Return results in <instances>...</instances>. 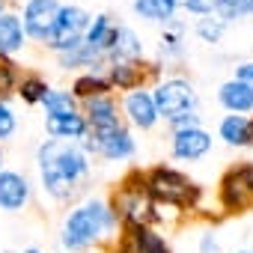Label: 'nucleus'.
<instances>
[{
	"label": "nucleus",
	"mask_w": 253,
	"mask_h": 253,
	"mask_svg": "<svg viewBox=\"0 0 253 253\" xmlns=\"http://www.w3.org/2000/svg\"><path fill=\"white\" fill-rule=\"evenodd\" d=\"M86 173H89V164L78 146L66 140H48L39 146V176L45 191L54 200H69L81 188Z\"/></svg>",
	"instance_id": "nucleus-1"
},
{
	"label": "nucleus",
	"mask_w": 253,
	"mask_h": 253,
	"mask_svg": "<svg viewBox=\"0 0 253 253\" xmlns=\"http://www.w3.org/2000/svg\"><path fill=\"white\" fill-rule=\"evenodd\" d=\"M176 3H182L188 12H197V15H211L214 0H176Z\"/></svg>",
	"instance_id": "nucleus-30"
},
{
	"label": "nucleus",
	"mask_w": 253,
	"mask_h": 253,
	"mask_svg": "<svg viewBox=\"0 0 253 253\" xmlns=\"http://www.w3.org/2000/svg\"><path fill=\"white\" fill-rule=\"evenodd\" d=\"M86 125H92V134H104L119 128V116H116V104L107 95L98 98H86Z\"/></svg>",
	"instance_id": "nucleus-11"
},
{
	"label": "nucleus",
	"mask_w": 253,
	"mask_h": 253,
	"mask_svg": "<svg viewBox=\"0 0 253 253\" xmlns=\"http://www.w3.org/2000/svg\"><path fill=\"white\" fill-rule=\"evenodd\" d=\"M214 247H217V244H214V238H211V235H206V238H203V253H209V250L214 253Z\"/></svg>",
	"instance_id": "nucleus-32"
},
{
	"label": "nucleus",
	"mask_w": 253,
	"mask_h": 253,
	"mask_svg": "<svg viewBox=\"0 0 253 253\" xmlns=\"http://www.w3.org/2000/svg\"><path fill=\"white\" fill-rule=\"evenodd\" d=\"M134 12L140 15V18H146V21H173V15H176V0H134Z\"/></svg>",
	"instance_id": "nucleus-20"
},
{
	"label": "nucleus",
	"mask_w": 253,
	"mask_h": 253,
	"mask_svg": "<svg viewBox=\"0 0 253 253\" xmlns=\"http://www.w3.org/2000/svg\"><path fill=\"white\" fill-rule=\"evenodd\" d=\"M0 15H3V0H0Z\"/></svg>",
	"instance_id": "nucleus-34"
},
{
	"label": "nucleus",
	"mask_w": 253,
	"mask_h": 253,
	"mask_svg": "<svg viewBox=\"0 0 253 253\" xmlns=\"http://www.w3.org/2000/svg\"><path fill=\"white\" fill-rule=\"evenodd\" d=\"M110 54H113V63H137V60L143 57V42L137 39V33H134V30L119 27V30H116V42H113Z\"/></svg>",
	"instance_id": "nucleus-18"
},
{
	"label": "nucleus",
	"mask_w": 253,
	"mask_h": 253,
	"mask_svg": "<svg viewBox=\"0 0 253 253\" xmlns=\"http://www.w3.org/2000/svg\"><path fill=\"white\" fill-rule=\"evenodd\" d=\"M217 98H220V104L226 110H232L238 116H244V113L253 110V86L244 84V81H226L217 89Z\"/></svg>",
	"instance_id": "nucleus-13"
},
{
	"label": "nucleus",
	"mask_w": 253,
	"mask_h": 253,
	"mask_svg": "<svg viewBox=\"0 0 253 253\" xmlns=\"http://www.w3.org/2000/svg\"><path fill=\"white\" fill-rule=\"evenodd\" d=\"M235 81H244V84H250L253 86V63H241L238 66V78Z\"/></svg>",
	"instance_id": "nucleus-31"
},
{
	"label": "nucleus",
	"mask_w": 253,
	"mask_h": 253,
	"mask_svg": "<svg viewBox=\"0 0 253 253\" xmlns=\"http://www.w3.org/2000/svg\"><path fill=\"white\" fill-rule=\"evenodd\" d=\"M84 149H86V152H98V155H104L107 161H122V158L134 155V140H131V134L119 125V128H113V131L84 137Z\"/></svg>",
	"instance_id": "nucleus-7"
},
{
	"label": "nucleus",
	"mask_w": 253,
	"mask_h": 253,
	"mask_svg": "<svg viewBox=\"0 0 253 253\" xmlns=\"http://www.w3.org/2000/svg\"><path fill=\"white\" fill-rule=\"evenodd\" d=\"M101 60H104V54H98V51H92V48L81 45L78 51H72V54H63V57H60V66H63V69H81V66L98 69V66H101Z\"/></svg>",
	"instance_id": "nucleus-23"
},
{
	"label": "nucleus",
	"mask_w": 253,
	"mask_h": 253,
	"mask_svg": "<svg viewBox=\"0 0 253 253\" xmlns=\"http://www.w3.org/2000/svg\"><path fill=\"white\" fill-rule=\"evenodd\" d=\"M18 86V69L12 60L0 57V95H9L12 89Z\"/></svg>",
	"instance_id": "nucleus-27"
},
{
	"label": "nucleus",
	"mask_w": 253,
	"mask_h": 253,
	"mask_svg": "<svg viewBox=\"0 0 253 253\" xmlns=\"http://www.w3.org/2000/svg\"><path fill=\"white\" fill-rule=\"evenodd\" d=\"M86 27H89V15L81 6H60L57 21H54V30H51V36H48L45 45L54 48V45H60V42H66L72 36H84Z\"/></svg>",
	"instance_id": "nucleus-9"
},
{
	"label": "nucleus",
	"mask_w": 253,
	"mask_h": 253,
	"mask_svg": "<svg viewBox=\"0 0 253 253\" xmlns=\"http://www.w3.org/2000/svg\"><path fill=\"white\" fill-rule=\"evenodd\" d=\"M48 116H69V113H78L75 110V95L72 92H63V89H48L45 98H42Z\"/></svg>",
	"instance_id": "nucleus-22"
},
{
	"label": "nucleus",
	"mask_w": 253,
	"mask_h": 253,
	"mask_svg": "<svg viewBox=\"0 0 253 253\" xmlns=\"http://www.w3.org/2000/svg\"><path fill=\"white\" fill-rule=\"evenodd\" d=\"M45 128L54 140H81V137H86L89 125L81 113H69V116H48Z\"/></svg>",
	"instance_id": "nucleus-14"
},
{
	"label": "nucleus",
	"mask_w": 253,
	"mask_h": 253,
	"mask_svg": "<svg viewBox=\"0 0 253 253\" xmlns=\"http://www.w3.org/2000/svg\"><path fill=\"white\" fill-rule=\"evenodd\" d=\"M116 30H119V27L110 24V15H95V21L86 27L84 45L92 48V51H98V54H104V51L113 48V42H116Z\"/></svg>",
	"instance_id": "nucleus-15"
},
{
	"label": "nucleus",
	"mask_w": 253,
	"mask_h": 253,
	"mask_svg": "<svg viewBox=\"0 0 253 253\" xmlns=\"http://www.w3.org/2000/svg\"><path fill=\"white\" fill-rule=\"evenodd\" d=\"M238 253H247V250H238Z\"/></svg>",
	"instance_id": "nucleus-36"
},
{
	"label": "nucleus",
	"mask_w": 253,
	"mask_h": 253,
	"mask_svg": "<svg viewBox=\"0 0 253 253\" xmlns=\"http://www.w3.org/2000/svg\"><path fill=\"white\" fill-rule=\"evenodd\" d=\"M209 149H211V134L203 131L200 125L197 128H179L173 137V155L179 161H200L209 155Z\"/></svg>",
	"instance_id": "nucleus-8"
},
{
	"label": "nucleus",
	"mask_w": 253,
	"mask_h": 253,
	"mask_svg": "<svg viewBox=\"0 0 253 253\" xmlns=\"http://www.w3.org/2000/svg\"><path fill=\"white\" fill-rule=\"evenodd\" d=\"M0 167H3V155H0Z\"/></svg>",
	"instance_id": "nucleus-35"
},
{
	"label": "nucleus",
	"mask_w": 253,
	"mask_h": 253,
	"mask_svg": "<svg viewBox=\"0 0 253 253\" xmlns=\"http://www.w3.org/2000/svg\"><path fill=\"white\" fill-rule=\"evenodd\" d=\"M18 92H21V98H24L27 104H36V101H42V98H45V92H48V84H45L42 78L30 75V78H24V81H21Z\"/></svg>",
	"instance_id": "nucleus-26"
},
{
	"label": "nucleus",
	"mask_w": 253,
	"mask_h": 253,
	"mask_svg": "<svg viewBox=\"0 0 253 253\" xmlns=\"http://www.w3.org/2000/svg\"><path fill=\"white\" fill-rule=\"evenodd\" d=\"M113 226H116L113 209H107L101 200H86L66 217V223H63V244L69 250H84V247L101 241L104 235H110Z\"/></svg>",
	"instance_id": "nucleus-2"
},
{
	"label": "nucleus",
	"mask_w": 253,
	"mask_h": 253,
	"mask_svg": "<svg viewBox=\"0 0 253 253\" xmlns=\"http://www.w3.org/2000/svg\"><path fill=\"white\" fill-rule=\"evenodd\" d=\"M15 134V113L9 110V104L0 101V140H9Z\"/></svg>",
	"instance_id": "nucleus-29"
},
{
	"label": "nucleus",
	"mask_w": 253,
	"mask_h": 253,
	"mask_svg": "<svg viewBox=\"0 0 253 253\" xmlns=\"http://www.w3.org/2000/svg\"><path fill=\"white\" fill-rule=\"evenodd\" d=\"M220 137L229 146H250L253 143V119L238 116V113H229L220 122Z\"/></svg>",
	"instance_id": "nucleus-16"
},
{
	"label": "nucleus",
	"mask_w": 253,
	"mask_h": 253,
	"mask_svg": "<svg viewBox=\"0 0 253 253\" xmlns=\"http://www.w3.org/2000/svg\"><path fill=\"white\" fill-rule=\"evenodd\" d=\"M110 92V81L98 78V75H84L75 81V98H98V95H107Z\"/></svg>",
	"instance_id": "nucleus-24"
},
{
	"label": "nucleus",
	"mask_w": 253,
	"mask_h": 253,
	"mask_svg": "<svg viewBox=\"0 0 253 253\" xmlns=\"http://www.w3.org/2000/svg\"><path fill=\"white\" fill-rule=\"evenodd\" d=\"M24 253H39V250H36V247H30V250H24Z\"/></svg>",
	"instance_id": "nucleus-33"
},
{
	"label": "nucleus",
	"mask_w": 253,
	"mask_h": 253,
	"mask_svg": "<svg viewBox=\"0 0 253 253\" xmlns=\"http://www.w3.org/2000/svg\"><path fill=\"white\" fill-rule=\"evenodd\" d=\"M128 250L131 253H170V244L158 232H152L149 226H131Z\"/></svg>",
	"instance_id": "nucleus-19"
},
{
	"label": "nucleus",
	"mask_w": 253,
	"mask_h": 253,
	"mask_svg": "<svg viewBox=\"0 0 253 253\" xmlns=\"http://www.w3.org/2000/svg\"><path fill=\"white\" fill-rule=\"evenodd\" d=\"M24 27H21V18L12 15V12H3L0 15V57L6 54H15L24 48Z\"/></svg>",
	"instance_id": "nucleus-17"
},
{
	"label": "nucleus",
	"mask_w": 253,
	"mask_h": 253,
	"mask_svg": "<svg viewBox=\"0 0 253 253\" xmlns=\"http://www.w3.org/2000/svg\"><path fill=\"white\" fill-rule=\"evenodd\" d=\"M140 81V69L134 63H113L110 66V86L119 89H134Z\"/></svg>",
	"instance_id": "nucleus-25"
},
{
	"label": "nucleus",
	"mask_w": 253,
	"mask_h": 253,
	"mask_svg": "<svg viewBox=\"0 0 253 253\" xmlns=\"http://www.w3.org/2000/svg\"><path fill=\"white\" fill-rule=\"evenodd\" d=\"M223 21H217V18H200L197 21V36L203 39V42H220V36H223Z\"/></svg>",
	"instance_id": "nucleus-28"
},
{
	"label": "nucleus",
	"mask_w": 253,
	"mask_h": 253,
	"mask_svg": "<svg viewBox=\"0 0 253 253\" xmlns=\"http://www.w3.org/2000/svg\"><path fill=\"white\" fill-rule=\"evenodd\" d=\"M152 101H155L158 116H164L167 122H179V119L197 113V92L182 78H173V81L158 84V89L152 92Z\"/></svg>",
	"instance_id": "nucleus-4"
},
{
	"label": "nucleus",
	"mask_w": 253,
	"mask_h": 253,
	"mask_svg": "<svg viewBox=\"0 0 253 253\" xmlns=\"http://www.w3.org/2000/svg\"><path fill=\"white\" fill-rule=\"evenodd\" d=\"M211 12L217 15V21H238V18H247L253 15V0H214Z\"/></svg>",
	"instance_id": "nucleus-21"
},
{
	"label": "nucleus",
	"mask_w": 253,
	"mask_h": 253,
	"mask_svg": "<svg viewBox=\"0 0 253 253\" xmlns=\"http://www.w3.org/2000/svg\"><path fill=\"white\" fill-rule=\"evenodd\" d=\"M220 203L229 211H244L247 206H253V167L250 164H241V167H235L223 176Z\"/></svg>",
	"instance_id": "nucleus-5"
},
{
	"label": "nucleus",
	"mask_w": 253,
	"mask_h": 253,
	"mask_svg": "<svg viewBox=\"0 0 253 253\" xmlns=\"http://www.w3.org/2000/svg\"><path fill=\"white\" fill-rule=\"evenodd\" d=\"M57 12H60L57 0H27L24 18H21L24 36H33L39 42H48V36L54 30V21H57Z\"/></svg>",
	"instance_id": "nucleus-6"
},
{
	"label": "nucleus",
	"mask_w": 253,
	"mask_h": 253,
	"mask_svg": "<svg viewBox=\"0 0 253 253\" xmlns=\"http://www.w3.org/2000/svg\"><path fill=\"white\" fill-rule=\"evenodd\" d=\"M30 200V182L21 173H0V209L3 211H21Z\"/></svg>",
	"instance_id": "nucleus-10"
},
{
	"label": "nucleus",
	"mask_w": 253,
	"mask_h": 253,
	"mask_svg": "<svg viewBox=\"0 0 253 253\" xmlns=\"http://www.w3.org/2000/svg\"><path fill=\"white\" fill-rule=\"evenodd\" d=\"M143 185H146V194H149L152 203H164V206H176V209H191L200 200V188L185 173H176L170 167H155L143 179Z\"/></svg>",
	"instance_id": "nucleus-3"
},
{
	"label": "nucleus",
	"mask_w": 253,
	"mask_h": 253,
	"mask_svg": "<svg viewBox=\"0 0 253 253\" xmlns=\"http://www.w3.org/2000/svg\"><path fill=\"white\" fill-rule=\"evenodd\" d=\"M125 113L128 119L137 125V128H152L158 122V110H155V101H152V92L146 89H134L125 98Z\"/></svg>",
	"instance_id": "nucleus-12"
}]
</instances>
